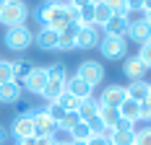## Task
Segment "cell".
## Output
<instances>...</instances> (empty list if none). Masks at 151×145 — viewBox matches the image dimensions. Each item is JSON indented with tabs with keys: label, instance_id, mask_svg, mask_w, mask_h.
Segmentation results:
<instances>
[{
	"label": "cell",
	"instance_id": "obj_33",
	"mask_svg": "<svg viewBox=\"0 0 151 145\" xmlns=\"http://www.w3.org/2000/svg\"><path fill=\"white\" fill-rule=\"evenodd\" d=\"M138 60L146 65V70H151V42H146V44L138 47Z\"/></svg>",
	"mask_w": 151,
	"mask_h": 145
},
{
	"label": "cell",
	"instance_id": "obj_20",
	"mask_svg": "<svg viewBox=\"0 0 151 145\" xmlns=\"http://www.w3.org/2000/svg\"><path fill=\"white\" fill-rule=\"evenodd\" d=\"M91 11H94V23H99V26H104L107 21L115 16V13H112V8L107 5L104 0H96V3L91 5Z\"/></svg>",
	"mask_w": 151,
	"mask_h": 145
},
{
	"label": "cell",
	"instance_id": "obj_8",
	"mask_svg": "<svg viewBox=\"0 0 151 145\" xmlns=\"http://www.w3.org/2000/svg\"><path fill=\"white\" fill-rule=\"evenodd\" d=\"M31 119H34V132H37V135H52V137H55L58 122L50 117V112H47L45 106H42V109H34V112H31Z\"/></svg>",
	"mask_w": 151,
	"mask_h": 145
},
{
	"label": "cell",
	"instance_id": "obj_28",
	"mask_svg": "<svg viewBox=\"0 0 151 145\" xmlns=\"http://www.w3.org/2000/svg\"><path fill=\"white\" fill-rule=\"evenodd\" d=\"M122 18H125L128 26H136L141 21H146V11H143V8H128V11L122 13Z\"/></svg>",
	"mask_w": 151,
	"mask_h": 145
},
{
	"label": "cell",
	"instance_id": "obj_5",
	"mask_svg": "<svg viewBox=\"0 0 151 145\" xmlns=\"http://www.w3.org/2000/svg\"><path fill=\"white\" fill-rule=\"evenodd\" d=\"M102 36H104V29L99 23L76 26V49H94V47H99Z\"/></svg>",
	"mask_w": 151,
	"mask_h": 145
},
{
	"label": "cell",
	"instance_id": "obj_21",
	"mask_svg": "<svg viewBox=\"0 0 151 145\" xmlns=\"http://www.w3.org/2000/svg\"><path fill=\"white\" fill-rule=\"evenodd\" d=\"M58 49H60V52H73L76 49V26H68L65 31H60Z\"/></svg>",
	"mask_w": 151,
	"mask_h": 145
},
{
	"label": "cell",
	"instance_id": "obj_18",
	"mask_svg": "<svg viewBox=\"0 0 151 145\" xmlns=\"http://www.w3.org/2000/svg\"><path fill=\"white\" fill-rule=\"evenodd\" d=\"M149 36H151V26L146 23V21H141V23H136V26H128V39H133L138 47L149 42Z\"/></svg>",
	"mask_w": 151,
	"mask_h": 145
},
{
	"label": "cell",
	"instance_id": "obj_43",
	"mask_svg": "<svg viewBox=\"0 0 151 145\" xmlns=\"http://www.w3.org/2000/svg\"><path fill=\"white\" fill-rule=\"evenodd\" d=\"M125 5H128V8H143V0H128Z\"/></svg>",
	"mask_w": 151,
	"mask_h": 145
},
{
	"label": "cell",
	"instance_id": "obj_9",
	"mask_svg": "<svg viewBox=\"0 0 151 145\" xmlns=\"http://www.w3.org/2000/svg\"><path fill=\"white\" fill-rule=\"evenodd\" d=\"M8 135H13L16 140H24V137L37 135L34 132V119H31V114H16L13 122H11V132Z\"/></svg>",
	"mask_w": 151,
	"mask_h": 145
},
{
	"label": "cell",
	"instance_id": "obj_12",
	"mask_svg": "<svg viewBox=\"0 0 151 145\" xmlns=\"http://www.w3.org/2000/svg\"><path fill=\"white\" fill-rule=\"evenodd\" d=\"M24 99V88L18 80H8V83H0V104H16Z\"/></svg>",
	"mask_w": 151,
	"mask_h": 145
},
{
	"label": "cell",
	"instance_id": "obj_16",
	"mask_svg": "<svg viewBox=\"0 0 151 145\" xmlns=\"http://www.w3.org/2000/svg\"><path fill=\"white\" fill-rule=\"evenodd\" d=\"M125 93H128V99L141 104L149 99V83L146 80H130V86H125Z\"/></svg>",
	"mask_w": 151,
	"mask_h": 145
},
{
	"label": "cell",
	"instance_id": "obj_26",
	"mask_svg": "<svg viewBox=\"0 0 151 145\" xmlns=\"http://www.w3.org/2000/svg\"><path fill=\"white\" fill-rule=\"evenodd\" d=\"M68 135H70V140H81V143H86V140H91V137H94V135H91L89 122H83V119H78V124H76Z\"/></svg>",
	"mask_w": 151,
	"mask_h": 145
},
{
	"label": "cell",
	"instance_id": "obj_29",
	"mask_svg": "<svg viewBox=\"0 0 151 145\" xmlns=\"http://www.w3.org/2000/svg\"><path fill=\"white\" fill-rule=\"evenodd\" d=\"M109 145H133V132L112 130V135H109Z\"/></svg>",
	"mask_w": 151,
	"mask_h": 145
},
{
	"label": "cell",
	"instance_id": "obj_2",
	"mask_svg": "<svg viewBox=\"0 0 151 145\" xmlns=\"http://www.w3.org/2000/svg\"><path fill=\"white\" fill-rule=\"evenodd\" d=\"M3 42L5 47L11 49V52H26L31 44H34V34L26 23H21V26H13V29H5V36H3Z\"/></svg>",
	"mask_w": 151,
	"mask_h": 145
},
{
	"label": "cell",
	"instance_id": "obj_51",
	"mask_svg": "<svg viewBox=\"0 0 151 145\" xmlns=\"http://www.w3.org/2000/svg\"><path fill=\"white\" fill-rule=\"evenodd\" d=\"M149 42H151V36H149Z\"/></svg>",
	"mask_w": 151,
	"mask_h": 145
},
{
	"label": "cell",
	"instance_id": "obj_24",
	"mask_svg": "<svg viewBox=\"0 0 151 145\" xmlns=\"http://www.w3.org/2000/svg\"><path fill=\"white\" fill-rule=\"evenodd\" d=\"M58 106H60L63 112H78V106H81V99H76L70 91H63L60 96H58Z\"/></svg>",
	"mask_w": 151,
	"mask_h": 145
},
{
	"label": "cell",
	"instance_id": "obj_30",
	"mask_svg": "<svg viewBox=\"0 0 151 145\" xmlns=\"http://www.w3.org/2000/svg\"><path fill=\"white\" fill-rule=\"evenodd\" d=\"M133 145H151V124L133 132Z\"/></svg>",
	"mask_w": 151,
	"mask_h": 145
},
{
	"label": "cell",
	"instance_id": "obj_48",
	"mask_svg": "<svg viewBox=\"0 0 151 145\" xmlns=\"http://www.w3.org/2000/svg\"><path fill=\"white\" fill-rule=\"evenodd\" d=\"M55 145H68V140H55Z\"/></svg>",
	"mask_w": 151,
	"mask_h": 145
},
{
	"label": "cell",
	"instance_id": "obj_15",
	"mask_svg": "<svg viewBox=\"0 0 151 145\" xmlns=\"http://www.w3.org/2000/svg\"><path fill=\"white\" fill-rule=\"evenodd\" d=\"M117 112H120L122 119H128V122H133V124L141 122V104L133 101V99H125V101L120 104V109H117Z\"/></svg>",
	"mask_w": 151,
	"mask_h": 145
},
{
	"label": "cell",
	"instance_id": "obj_10",
	"mask_svg": "<svg viewBox=\"0 0 151 145\" xmlns=\"http://www.w3.org/2000/svg\"><path fill=\"white\" fill-rule=\"evenodd\" d=\"M128 99V93H125V86H107L102 91V96H99V106H112V109H120V104Z\"/></svg>",
	"mask_w": 151,
	"mask_h": 145
},
{
	"label": "cell",
	"instance_id": "obj_42",
	"mask_svg": "<svg viewBox=\"0 0 151 145\" xmlns=\"http://www.w3.org/2000/svg\"><path fill=\"white\" fill-rule=\"evenodd\" d=\"M91 3H96V0H70V5H76V8H86Z\"/></svg>",
	"mask_w": 151,
	"mask_h": 145
},
{
	"label": "cell",
	"instance_id": "obj_27",
	"mask_svg": "<svg viewBox=\"0 0 151 145\" xmlns=\"http://www.w3.org/2000/svg\"><path fill=\"white\" fill-rule=\"evenodd\" d=\"M47 75H50V80H68V68H65V62H52L50 68H47Z\"/></svg>",
	"mask_w": 151,
	"mask_h": 145
},
{
	"label": "cell",
	"instance_id": "obj_6",
	"mask_svg": "<svg viewBox=\"0 0 151 145\" xmlns=\"http://www.w3.org/2000/svg\"><path fill=\"white\" fill-rule=\"evenodd\" d=\"M81 80H86L91 88H96L102 80H104V65L99 62V60H83L81 65H78V72H76Z\"/></svg>",
	"mask_w": 151,
	"mask_h": 145
},
{
	"label": "cell",
	"instance_id": "obj_19",
	"mask_svg": "<svg viewBox=\"0 0 151 145\" xmlns=\"http://www.w3.org/2000/svg\"><path fill=\"white\" fill-rule=\"evenodd\" d=\"M102 29H104V34H112V36H128V23L122 16H112Z\"/></svg>",
	"mask_w": 151,
	"mask_h": 145
},
{
	"label": "cell",
	"instance_id": "obj_47",
	"mask_svg": "<svg viewBox=\"0 0 151 145\" xmlns=\"http://www.w3.org/2000/svg\"><path fill=\"white\" fill-rule=\"evenodd\" d=\"M146 23L151 26V11H146Z\"/></svg>",
	"mask_w": 151,
	"mask_h": 145
},
{
	"label": "cell",
	"instance_id": "obj_14",
	"mask_svg": "<svg viewBox=\"0 0 151 145\" xmlns=\"http://www.w3.org/2000/svg\"><path fill=\"white\" fill-rule=\"evenodd\" d=\"M65 91H70L76 99H81V101L89 99V96H94V93H91L94 88H91L86 80H81L78 75H68V80H65Z\"/></svg>",
	"mask_w": 151,
	"mask_h": 145
},
{
	"label": "cell",
	"instance_id": "obj_22",
	"mask_svg": "<svg viewBox=\"0 0 151 145\" xmlns=\"http://www.w3.org/2000/svg\"><path fill=\"white\" fill-rule=\"evenodd\" d=\"M99 122L109 127V130H115V124H117V119H120V112L117 109H112V106H99Z\"/></svg>",
	"mask_w": 151,
	"mask_h": 145
},
{
	"label": "cell",
	"instance_id": "obj_36",
	"mask_svg": "<svg viewBox=\"0 0 151 145\" xmlns=\"http://www.w3.org/2000/svg\"><path fill=\"white\" fill-rule=\"evenodd\" d=\"M141 122H151V99L141 101Z\"/></svg>",
	"mask_w": 151,
	"mask_h": 145
},
{
	"label": "cell",
	"instance_id": "obj_31",
	"mask_svg": "<svg viewBox=\"0 0 151 145\" xmlns=\"http://www.w3.org/2000/svg\"><path fill=\"white\" fill-rule=\"evenodd\" d=\"M8 80H16V72L11 60H0V83H8Z\"/></svg>",
	"mask_w": 151,
	"mask_h": 145
},
{
	"label": "cell",
	"instance_id": "obj_50",
	"mask_svg": "<svg viewBox=\"0 0 151 145\" xmlns=\"http://www.w3.org/2000/svg\"><path fill=\"white\" fill-rule=\"evenodd\" d=\"M149 99H151V83H149Z\"/></svg>",
	"mask_w": 151,
	"mask_h": 145
},
{
	"label": "cell",
	"instance_id": "obj_25",
	"mask_svg": "<svg viewBox=\"0 0 151 145\" xmlns=\"http://www.w3.org/2000/svg\"><path fill=\"white\" fill-rule=\"evenodd\" d=\"M11 65H13V72H16V80H18V83H21V80H24V78L34 70V62H31V60H26V57L11 60Z\"/></svg>",
	"mask_w": 151,
	"mask_h": 145
},
{
	"label": "cell",
	"instance_id": "obj_34",
	"mask_svg": "<svg viewBox=\"0 0 151 145\" xmlns=\"http://www.w3.org/2000/svg\"><path fill=\"white\" fill-rule=\"evenodd\" d=\"M104 3L112 8V13H115V16H122L125 11H128V5H125L128 0H104Z\"/></svg>",
	"mask_w": 151,
	"mask_h": 145
},
{
	"label": "cell",
	"instance_id": "obj_38",
	"mask_svg": "<svg viewBox=\"0 0 151 145\" xmlns=\"http://www.w3.org/2000/svg\"><path fill=\"white\" fill-rule=\"evenodd\" d=\"M16 109H18V114H31V112H34V106H31L29 101H24V99L16 101Z\"/></svg>",
	"mask_w": 151,
	"mask_h": 145
},
{
	"label": "cell",
	"instance_id": "obj_23",
	"mask_svg": "<svg viewBox=\"0 0 151 145\" xmlns=\"http://www.w3.org/2000/svg\"><path fill=\"white\" fill-rule=\"evenodd\" d=\"M63 91H65L63 80H47L45 91H42V99H47V104H52V101H58V96H60Z\"/></svg>",
	"mask_w": 151,
	"mask_h": 145
},
{
	"label": "cell",
	"instance_id": "obj_11",
	"mask_svg": "<svg viewBox=\"0 0 151 145\" xmlns=\"http://www.w3.org/2000/svg\"><path fill=\"white\" fill-rule=\"evenodd\" d=\"M58 39H60V31H55V29H39L37 36H34L37 49H42V52H55L58 49Z\"/></svg>",
	"mask_w": 151,
	"mask_h": 145
},
{
	"label": "cell",
	"instance_id": "obj_39",
	"mask_svg": "<svg viewBox=\"0 0 151 145\" xmlns=\"http://www.w3.org/2000/svg\"><path fill=\"white\" fill-rule=\"evenodd\" d=\"M58 137H52V135H37V145H55Z\"/></svg>",
	"mask_w": 151,
	"mask_h": 145
},
{
	"label": "cell",
	"instance_id": "obj_41",
	"mask_svg": "<svg viewBox=\"0 0 151 145\" xmlns=\"http://www.w3.org/2000/svg\"><path fill=\"white\" fill-rule=\"evenodd\" d=\"M86 145H109V140H104V137H91V140H86Z\"/></svg>",
	"mask_w": 151,
	"mask_h": 145
},
{
	"label": "cell",
	"instance_id": "obj_32",
	"mask_svg": "<svg viewBox=\"0 0 151 145\" xmlns=\"http://www.w3.org/2000/svg\"><path fill=\"white\" fill-rule=\"evenodd\" d=\"M76 124H78V114H76V112H68V114L63 117L60 122H58V130H63V132H70L76 127Z\"/></svg>",
	"mask_w": 151,
	"mask_h": 145
},
{
	"label": "cell",
	"instance_id": "obj_17",
	"mask_svg": "<svg viewBox=\"0 0 151 145\" xmlns=\"http://www.w3.org/2000/svg\"><path fill=\"white\" fill-rule=\"evenodd\" d=\"M76 114H78V119H83V122H89V119H94V117L99 114V99H94V96H89V99H83Z\"/></svg>",
	"mask_w": 151,
	"mask_h": 145
},
{
	"label": "cell",
	"instance_id": "obj_46",
	"mask_svg": "<svg viewBox=\"0 0 151 145\" xmlns=\"http://www.w3.org/2000/svg\"><path fill=\"white\" fill-rule=\"evenodd\" d=\"M5 135H8V132H5V130H3V127H0V143L5 140Z\"/></svg>",
	"mask_w": 151,
	"mask_h": 145
},
{
	"label": "cell",
	"instance_id": "obj_4",
	"mask_svg": "<svg viewBox=\"0 0 151 145\" xmlns=\"http://www.w3.org/2000/svg\"><path fill=\"white\" fill-rule=\"evenodd\" d=\"M99 52L104 60H125L128 57V39L125 36H112L104 34L99 42Z\"/></svg>",
	"mask_w": 151,
	"mask_h": 145
},
{
	"label": "cell",
	"instance_id": "obj_37",
	"mask_svg": "<svg viewBox=\"0 0 151 145\" xmlns=\"http://www.w3.org/2000/svg\"><path fill=\"white\" fill-rule=\"evenodd\" d=\"M115 130H122V132H136V124L120 117V119H117V124H115Z\"/></svg>",
	"mask_w": 151,
	"mask_h": 145
},
{
	"label": "cell",
	"instance_id": "obj_3",
	"mask_svg": "<svg viewBox=\"0 0 151 145\" xmlns=\"http://www.w3.org/2000/svg\"><path fill=\"white\" fill-rule=\"evenodd\" d=\"M29 16V5L24 0H8V5L0 11V23L5 29H13V26H21Z\"/></svg>",
	"mask_w": 151,
	"mask_h": 145
},
{
	"label": "cell",
	"instance_id": "obj_40",
	"mask_svg": "<svg viewBox=\"0 0 151 145\" xmlns=\"http://www.w3.org/2000/svg\"><path fill=\"white\" fill-rule=\"evenodd\" d=\"M16 145H37V135H31V137H24V140H16Z\"/></svg>",
	"mask_w": 151,
	"mask_h": 145
},
{
	"label": "cell",
	"instance_id": "obj_45",
	"mask_svg": "<svg viewBox=\"0 0 151 145\" xmlns=\"http://www.w3.org/2000/svg\"><path fill=\"white\" fill-rule=\"evenodd\" d=\"M68 145H86V143H81V140H68Z\"/></svg>",
	"mask_w": 151,
	"mask_h": 145
},
{
	"label": "cell",
	"instance_id": "obj_35",
	"mask_svg": "<svg viewBox=\"0 0 151 145\" xmlns=\"http://www.w3.org/2000/svg\"><path fill=\"white\" fill-rule=\"evenodd\" d=\"M45 109H47V112H50V117H52V119H55V122H60L63 117L68 114V112H63V109H60V106H58V104H55V101H52V104H47Z\"/></svg>",
	"mask_w": 151,
	"mask_h": 145
},
{
	"label": "cell",
	"instance_id": "obj_49",
	"mask_svg": "<svg viewBox=\"0 0 151 145\" xmlns=\"http://www.w3.org/2000/svg\"><path fill=\"white\" fill-rule=\"evenodd\" d=\"M5 5H8V0H0V11H3V8H5Z\"/></svg>",
	"mask_w": 151,
	"mask_h": 145
},
{
	"label": "cell",
	"instance_id": "obj_13",
	"mask_svg": "<svg viewBox=\"0 0 151 145\" xmlns=\"http://www.w3.org/2000/svg\"><path fill=\"white\" fill-rule=\"evenodd\" d=\"M122 72H125V78L128 80H143V75H146V65L138 60V55H133V57H125V62H122Z\"/></svg>",
	"mask_w": 151,
	"mask_h": 145
},
{
	"label": "cell",
	"instance_id": "obj_1",
	"mask_svg": "<svg viewBox=\"0 0 151 145\" xmlns=\"http://www.w3.org/2000/svg\"><path fill=\"white\" fill-rule=\"evenodd\" d=\"M68 3L70 0H50L42 5L39 11V21L45 29H55V31H65L70 26L68 21Z\"/></svg>",
	"mask_w": 151,
	"mask_h": 145
},
{
	"label": "cell",
	"instance_id": "obj_44",
	"mask_svg": "<svg viewBox=\"0 0 151 145\" xmlns=\"http://www.w3.org/2000/svg\"><path fill=\"white\" fill-rule=\"evenodd\" d=\"M143 11H151V0H143Z\"/></svg>",
	"mask_w": 151,
	"mask_h": 145
},
{
	"label": "cell",
	"instance_id": "obj_7",
	"mask_svg": "<svg viewBox=\"0 0 151 145\" xmlns=\"http://www.w3.org/2000/svg\"><path fill=\"white\" fill-rule=\"evenodd\" d=\"M47 80H50V75H47V68H39V65H34V70L21 80V88L31 93V96H42V91H45Z\"/></svg>",
	"mask_w": 151,
	"mask_h": 145
}]
</instances>
